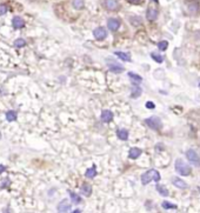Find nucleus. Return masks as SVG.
I'll return each mask as SVG.
<instances>
[{
  "label": "nucleus",
  "mask_w": 200,
  "mask_h": 213,
  "mask_svg": "<svg viewBox=\"0 0 200 213\" xmlns=\"http://www.w3.org/2000/svg\"><path fill=\"white\" fill-rule=\"evenodd\" d=\"M176 169L178 173H180V175H190L192 172L191 166H188L187 164H185L181 159L176 160Z\"/></svg>",
  "instance_id": "f03ea898"
},
{
  "label": "nucleus",
  "mask_w": 200,
  "mask_h": 213,
  "mask_svg": "<svg viewBox=\"0 0 200 213\" xmlns=\"http://www.w3.org/2000/svg\"><path fill=\"white\" fill-rule=\"evenodd\" d=\"M106 64H107L108 68L114 73H121L122 71H124V67H122L121 65L119 63H117V61L112 60V59H110V58L106 59Z\"/></svg>",
  "instance_id": "39448f33"
},
{
  "label": "nucleus",
  "mask_w": 200,
  "mask_h": 213,
  "mask_svg": "<svg viewBox=\"0 0 200 213\" xmlns=\"http://www.w3.org/2000/svg\"><path fill=\"white\" fill-rule=\"evenodd\" d=\"M69 197H71V200H72V203L74 204H80L83 200H81V197L79 195V194L74 193V192H72V191H69Z\"/></svg>",
  "instance_id": "4be33fe9"
},
{
  "label": "nucleus",
  "mask_w": 200,
  "mask_h": 213,
  "mask_svg": "<svg viewBox=\"0 0 200 213\" xmlns=\"http://www.w3.org/2000/svg\"><path fill=\"white\" fill-rule=\"evenodd\" d=\"M104 7L108 11H118L120 8V4L118 0H104Z\"/></svg>",
  "instance_id": "423d86ee"
},
{
  "label": "nucleus",
  "mask_w": 200,
  "mask_h": 213,
  "mask_svg": "<svg viewBox=\"0 0 200 213\" xmlns=\"http://www.w3.org/2000/svg\"><path fill=\"white\" fill-rule=\"evenodd\" d=\"M0 139H1V133H0Z\"/></svg>",
  "instance_id": "e433bc0d"
},
{
  "label": "nucleus",
  "mask_w": 200,
  "mask_h": 213,
  "mask_svg": "<svg viewBox=\"0 0 200 213\" xmlns=\"http://www.w3.org/2000/svg\"><path fill=\"white\" fill-rule=\"evenodd\" d=\"M162 207L165 210H170V208H177V205H173V204L168 203V201H164L162 203Z\"/></svg>",
  "instance_id": "c756f323"
},
{
  "label": "nucleus",
  "mask_w": 200,
  "mask_h": 213,
  "mask_svg": "<svg viewBox=\"0 0 200 213\" xmlns=\"http://www.w3.org/2000/svg\"><path fill=\"white\" fill-rule=\"evenodd\" d=\"M172 181H173V185H174L176 187H178V189L185 190L188 187V185L186 184L184 180H181L180 178H178V177H174V178L172 179Z\"/></svg>",
  "instance_id": "f8f14e48"
},
{
  "label": "nucleus",
  "mask_w": 200,
  "mask_h": 213,
  "mask_svg": "<svg viewBox=\"0 0 200 213\" xmlns=\"http://www.w3.org/2000/svg\"><path fill=\"white\" fill-rule=\"evenodd\" d=\"M93 35L97 40H104V39L107 37V32L104 27H97V29L93 31Z\"/></svg>",
  "instance_id": "0eeeda50"
},
{
  "label": "nucleus",
  "mask_w": 200,
  "mask_h": 213,
  "mask_svg": "<svg viewBox=\"0 0 200 213\" xmlns=\"http://www.w3.org/2000/svg\"><path fill=\"white\" fill-rule=\"evenodd\" d=\"M6 119L7 121H15L17 120V113L14 111H7L6 112Z\"/></svg>",
  "instance_id": "b1692460"
},
{
  "label": "nucleus",
  "mask_w": 200,
  "mask_h": 213,
  "mask_svg": "<svg viewBox=\"0 0 200 213\" xmlns=\"http://www.w3.org/2000/svg\"><path fill=\"white\" fill-rule=\"evenodd\" d=\"M6 171V167L4 165H0V173H3V172H5Z\"/></svg>",
  "instance_id": "f704fd0d"
},
{
  "label": "nucleus",
  "mask_w": 200,
  "mask_h": 213,
  "mask_svg": "<svg viewBox=\"0 0 200 213\" xmlns=\"http://www.w3.org/2000/svg\"><path fill=\"white\" fill-rule=\"evenodd\" d=\"M95 174H97V169H95V166H92V167L87 169H86V173H85L86 178H88V179H93V178L95 177Z\"/></svg>",
  "instance_id": "aec40b11"
},
{
  "label": "nucleus",
  "mask_w": 200,
  "mask_h": 213,
  "mask_svg": "<svg viewBox=\"0 0 200 213\" xmlns=\"http://www.w3.org/2000/svg\"><path fill=\"white\" fill-rule=\"evenodd\" d=\"M80 192L84 194V195H86V197H90L91 194H92V186L87 183H85V184L81 185V187H80Z\"/></svg>",
  "instance_id": "ddd939ff"
},
{
  "label": "nucleus",
  "mask_w": 200,
  "mask_h": 213,
  "mask_svg": "<svg viewBox=\"0 0 200 213\" xmlns=\"http://www.w3.org/2000/svg\"><path fill=\"white\" fill-rule=\"evenodd\" d=\"M146 107L147 108H150V110H153V108H156V104H154V102H152V101H147Z\"/></svg>",
  "instance_id": "2f4dec72"
},
{
  "label": "nucleus",
  "mask_w": 200,
  "mask_h": 213,
  "mask_svg": "<svg viewBox=\"0 0 200 213\" xmlns=\"http://www.w3.org/2000/svg\"><path fill=\"white\" fill-rule=\"evenodd\" d=\"M58 211L59 212H69V211H71V204L66 199L60 201L58 205Z\"/></svg>",
  "instance_id": "9d476101"
},
{
  "label": "nucleus",
  "mask_w": 200,
  "mask_h": 213,
  "mask_svg": "<svg viewBox=\"0 0 200 213\" xmlns=\"http://www.w3.org/2000/svg\"><path fill=\"white\" fill-rule=\"evenodd\" d=\"M141 153L142 152H141L140 148H138V147H133V148H131L130 152H128V157H130L131 159H137V158L140 157Z\"/></svg>",
  "instance_id": "dca6fc26"
},
{
  "label": "nucleus",
  "mask_w": 200,
  "mask_h": 213,
  "mask_svg": "<svg viewBox=\"0 0 200 213\" xmlns=\"http://www.w3.org/2000/svg\"><path fill=\"white\" fill-rule=\"evenodd\" d=\"M130 21H131L132 25H134V26H139V25L141 24V18L140 17H137V15H133L130 18Z\"/></svg>",
  "instance_id": "a878e982"
},
{
  "label": "nucleus",
  "mask_w": 200,
  "mask_h": 213,
  "mask_svg": "<svg viewBox=\"0 0 200 213\" xmlns=\"http://www.w3.org/2000/svg\"><path fill=\"white\" fill-rule=\"evenodd\" d=\"M25 45H26V41H25V39H17L14 41V46L15 47H18V49H21V47H24Z\"/></svg>",
  "instance_id": "bb28decb"
},
{
  "label": "nucleus",
  "mask_w": 200,
  "mask_h": 213,
  "mask_svg": "<svg viewBox=\"0 0 200 213\" xmlns=\"http://www.w3.org/2000/svg\"><path fill=\"white\" fill-rule=\"evenodd\" d=\"M152 180L153 181H160V173L156 171V169H148L147 172H145L144 174L141 175V184L142 185H147L148 183H151Z\"/></svg>",
  "instance_id": "f257e3e1"
},
{
  "label": "nucleus",
  "mask_w": 200,
  "mask_h": 213,
  "mask_svg": "<svg viewBox=\"0 0 200 213\" xmlns=\"http://www.w3.org/2000/svg\"><path fill=\"white\" fill-rule=\"evenodd\" d=\"M101 120L104 122H111L113 120V113L111 111H108V110L103 111V113H101Z\"/></svg>",
  "instance_id": "2eb2a0df"
},
{
  "label": "nucleus",
  "mask_w": 200,
  "mask_h": 213,
  "mask_svg": "<svg viewBox=\"0 0 200 213\" xmlns=\"http://www.w3.org/2000/svg\"><path fill=\"white\" fill-rule=\"evenodd\" d=\"M186 4H187L188 11H190L191 13H197V12L199 11V3H198V1L192 0V1H190V3H186Z\"/></svg>",
  "instance_id": "4468645a"
},
{
  "label": "nucleus",
  "mask_w": 200,
  "mask_h": 213,
  "mask_svg": "<svg viewBox=\"0 0 200 213\" xmlns=\"http://www.w3.org/2000/svg\"><path fill=\"white\" fill-rule=\"evenodd\" d=\"M151 57H152V59H153V60H156V63H162V61H164V58L161 57L160 54L156 53V52L151 53Z\"/></svg>",
  "instance_id": "c85d7f7f"
},
{
  "label": "nucleus",
  "mask_w": 200,
  "mask_h": 213,
  "mask_svg": "<svg viewBox=\"0 0 200 213\" xmlns=\"http://www.w3.org/2000/svg\"><path fill=\"white\" fill-rule=\"evenodd\" d=\"M198 191H199V192H200V187H198Z\"/></svg>",
  "instance_id": "c9c22d12"
},
{
  "label": "nucleus",
  "mask_w": 200,
  "mask_h": 213,
  "mask_svg": "<svg viewBox=\"0 0 200 213\" xmlns=\"http://www.w3.org/2000/svg\"><path fill=\"white\" fill-rule=\"evenodd\" d=\"M168 47V43L166 40H162V41H159L158 43V49L160 51H166V49Z\"/></svg>",
  "instance_id": "cd10ccee"
},
{
  "label": "nucleus",
  "mask_w": 200,
  "mask_h": 213,
  "mask_svg": "<svg viewBox=\"0 0 200 213\" xmlns=\"http://www.w3.org/2000/svg\"><path fill=\"white\" fill-rule=\"evenodd\" d=\"M117 136L120 140H127L128 139V131L125 130V128H119L117 131Z\"/></svg>",
  "instance_id": "f3484780"
},
{
  "label": "nucleus",
  "mask_w": 200,
  "mask_h": 213,
  "mask_svg": "<svg viewBox=\"0 0 200 213\" xmlns=\"http://www.w3.org/2000/svg\"><path fill=\"white\" fill-rule=\"evenodd\" d=\"M145 122H146V125L150 127V128H152V130H154V131H158L159 128L161 127V120L159 117H151V118H147L146 120H145Z\"/></svg>",
  "instance_id": "7ed1b4c3"
},
{
  "label": "nucleus",
  "mask_w": 200,
  "mask_h": 213,
  "mask_svg": "<svg viewBox=\"0 0 200 213\" xmlns=\"http://www.w3.org/2000/svg\"><path fill=\"white\" fill-rule=\"evenodd\" d=\"M72 6H73L74 10H83L85 7V0H73L72 1Z\"/></svg>",
  "instance_id": "6ab92c4d"
},
{
  "label": "nucleus",
  "mask_w": 200,
  "mask_h": 213,
  "mask_svg": "<svg viewBox=\"0 0 200 213\" xmlns=\"http://www.w3.org/2000/svg\"><path fill=\"white\" fill-rule=\"evenodd\" d=\"M186 158H187V160L190 161L191 164H193V165H195V166L200 167V157L194 150L186 151Z\"/></svg>",
  "instance_id": "20e7f679"
},
{
  "label": "nucleus",
  "mask_w": 200,
  "mask_h": 213,
  "mask_svg": "<svg viewBox=\"0 0 200 213\" xmlns=\"http://www.w3.org/2000/svg\"><path fill=\"white\" fill-rule=\"evenodd\" d=\"M199 86H200V84H199Z\"/></svg>",
  "instance_id": "4c0bfd02"
},
{
  "label": "nucleus",
  "mask_w": 200,
  "mask_h": 213,
  "mask_svg": "<svg viewBox=\"0 0 200 213\" xmlns=\"http://www.w3.org/2000/svg\"><path fill=\"white\" fill-rule=\"evenodd\" d=\"M128 3H131V4H139L141 0H127Z\"/></svg>",
  "instance_id": "72a5a7b5"
},
{
  "label": "nucleus",
  "mask_w": 200,
  "mask_h": 213,
  "mask_svg": "<svg viewBox=\"0 0 200 213\" xmlns=\"http://www.w3.org/2000/svg\"><path fill=\"white\" fill-rule=\"evenodd\" d=\"M107 27L110 31H112V32H115L119 29L120 27V20L115 19V18H110L107 20Z\"/></svg>",
  "instance_id": "6e6552de"
},
{
  "label": "nucleus",
  "mask_w": 200,
  "mask_h": 213,
  "mask_svg": "<svg viewBox=\"0 0 200 213\" xmlns=\"http://www.w3.org/2000/svg\"><path fill=\"white\" fill-rule=\"evenodd\" d=\"M115 55H117L118 58L120 59V60H124V61H132L131 60V55H130V53H125V52H120V51H118V52H115Z\"/></svg>",
  "instance_id": "a211bd4d"
},
{
  "label": "nucleus",
  "mask_w": 200,
  "mask_h": 213,
  "mask_svg": "<svg viewBox=\"0 0 200 213\" xmlns=\"http://www.w3.org/2000/svg\"><path fill=\"white\" fill-rule=\"evenodd\" d=\"M3 183H4V184H3V186H1V187H5V186H8V185H10V179H5L4 181H3Z\"/></svg>",
  "instance_id": "473e14b6"
},
{
  "label": "nucleus",
  "mask_w": 200,
  "mask_h": 213,
  "mask_svg": "<svg viewBox=\"0 0 200 213\" xmlns=\"http://www.w3.org/2000/svg\"><path fill=\"white\" fill-rule=\"evenodd\" d=\"M7 11H8L7 5H5V4H0V15L6 14V13H7Z\"/></svg>",
  "instance_id": "7c9ffc66"
},
{
  "label": "nucleus",
  "mask_w": 200,
  "mask_h": 213,
  "mask_svg": "<svg viewBox=\"0 0 200 213\" xmlns=\"http://www.w3.org/2000/svg\"><path fill=\"white\" fill-rule=\"evenodd\" d=\"M128 77L131 78L132 81L134 82V84H140L142 81V78L139 74H136V73L133 72H128Z\"/></svg>",
  "instance_id": "5701e85b"
},
{
  "label": "nucleus",
  "mask_w": 200,
  "mask_h": 213,
  "mask_svg": "<svg viewBox=\"0 0 200 213\" xmlns=\"http://www.w3.org/2000/svg\"><path fill=\"white\" fill-rule=\"evenodd\" d=\"M158 10L156 8H154V7H148L147 8V12H146V18L147 20H150V21H154V20H156V18H158Z\"/></svg>",
  "instance_id": "1a4fd4ad"
},
{
  "label": "nucleus",
  "mask_w": 200,
  "mask_h": 213,
  "mask_svg": "<svg viewBox=\"0 0 200 213\" xmlns=\"http://www.w3.org/2000/svg\"><path fill=\"white\" fill-rule=\"evenodd\" d=\"M12 25H13V27H14L15 29H20L25 26V21L24 19L20 18V17H14L13 20H12Z\"/></svg>",
  "instance_id": "9b49d317"
},
{
  "label": "nucleus",
  "mask_w": 200,
  "mask_h": 213,
  "mask_svg": "<svg viewBox=\"0 0 200 213\" xmlns=\"http://www.w3.org/2000/svg\"><path fill=\"white\" fill-rule=\"evenodd\" d=\"M141 93H142L141 87H134L133 88V91H132V93H131V97L133 98V99H136V98L140 97V96H141Z\"/></svg>",
  "instance_id": "393cba45"
},
{
  "label": "nucleus",
  "mask_w": 200,
  "mask_h": 213,
  "mask_svg": "<svg viewBox=\"0 0 200 213\" xmlns=\"http://www.w3.org/2000/svg\"><path fill=\"white\" fill-rule=\"evenodd\" d=\"M156 191H158V192H159V194H160V195H162V197H168V195H170V193H168V190L166 189L164 185H160V184L156 185Z\"/></svg>",
  "instance_id": "412c9836"
}]
</instances>
